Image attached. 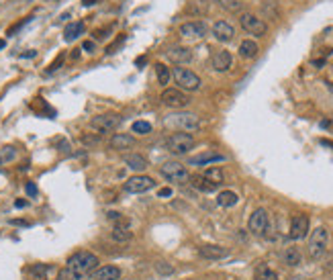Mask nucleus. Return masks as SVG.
Masks as SVG:
<instances>
[{"label":"nucleus","instance_id":"obj_45","mask_svg":"<svg viewBox=\"0 0 333 280\" xmlns=\"http://www.w3.org/2000/svg\"><path fill=\"white\" fill-rule=\"evenodd\" d=\"M82 49H84L86 53H94V49H96V43H94L92 39H88V41H84V43H82Z\"/></svg>","mask_w":333,"mask_h":280},{"label":"nucleus","instance_id":"obj_46","mask_svg":"<svg viewBox=\"0 0 333 280\" xmlns=\"http://www.w3.org/2000/svg\"><path fill=\"white\" fill-rule=\"evenodd\" d=\"M11 225H17V227H31V223L25 221V219H11Z\"/></svg>","mask_w":333,"mask_h":280},{"label":"nucleus","instance_id":"obj_38","mask_svg":"<svg viewBox=\"0 0 333 280\" xmlns=\"http://www.w3.org/2000/svg\"><path fill=\"white\" fill-rule=\"evenodd\" d=\"M155 272L163 274V276H170V274H174V266H170L168 262H157L155 264Z\"/></svg>","mask_w":333,"mask_h":280},{"label":"nucleus","instance_id":"obj_52","mask_svg":"<svg viewBox=\"0 0 333 280\" xmlns=\"http://www.w3.org/2000/svg\"><path fill=\"white\" fill-rule=\"evenodd\" d=\"M323 64H325V60H315V62H313V66H317V68H321Z\"/></svg>","mask_w":333,"mask_h":280},{"label":"nucleus","instance_id":"obj_37","mask_svg":"<svg viewBox=\"0 0 333 280\" xmlns=\"http://www.w3.org/2000/svg\"><path fill=\"white\" fill-rule=\"evenodd\" d=\"M15 155H17V149H15L13 145L3 147V151H0V164H3V162H11V159H15Z\"/></svg>","mask_w":333,"mask_h":280},{"label":"nucleus","instance_id":"obj_4","mask_svg":"<svg viewBox=\"0 0 333 280\" xmlns=\"http://www.w3.org/2000/svg\"><path fill=\"white\" fill-rule=\"evenodd\" d=\"M172 76H174V82L178 84L180 90H188V92H194L200 88V78L188 70V68H182V66H176L172 70Z\"/></svg>","mask_w":333,"mask_h":280},{"label":"nucleus","instance_id":"obj_48","mask_svg":"<svg viewBox=\"0 0 333 280\" xmlns=\"http://www.w3.org/2000/svg\"><path fill=\"white\" fill-rule=\"evenodd\" d=\"M27 205H29V203H27L25 198H17V201H15V207H17V209H25Z\"/></svg>","mask_w":333,"mask_h":280},{"label":"nucleus","instance_id":"obj_42","mask_svg":"<svg viewBox=\"0 0 333 280\" xmlns=\"http://www.w3.org/2000/svg\"><path fill=\"white\" fill-rule=\"evenodd\" d=\"M108 33H110V27L96 29V31H94V39H96V41H102V39H106V37H108Z\"/></svg>","mask_w":333,"mask_h":280},{"label":"nucleus","instance_id":"obj_24","mask_svg":"<svg viewBox=\"0 0 333 280\" xmlns=\"http://www.w3.org/2000/svg\"><path fill=\"white\" fill-rule=\"evenodd\" d=\"M84 31H86V25H84L82 21L70 23V25L66 27V31H64V39H66V41H76L80 35H84Z\"/></svg>","mask_w":333,"mask_h":280},{"label":"nucleus","instance_id":"obj_39","mask_svg":"<svg viewBox=\"0 0 333 280\" xmlns=\"http://www.w3.org/2000/svg\"><path fill=\"white\" fill-rule=\"evenodd\" d=\"M64 58H66V55H64V53H60L58 58H55V62H51V66L45 70V74H53L55 70H60V68H62V64H64Z\"/></svg>","mask_w":333,"mask_h":280},{"label":"nucleus","instance_id":"obj_41","mask_svg":"<svg viewBox=\"0 0 333 280\" xmlns=\"http://www.w3.org/2000/svg\"><path fill=\"white\" fill-rule=\"evenodd\" d=\"M29 21H31V17H27V19H23V21H19L17 25H13V27H9V31H7V35H15V33H17L19 29H23V27H25V25H27Z\"/></svg>","mask_w":333,"mask_h":280},{"label":"nucleus","instance_id":"obj_22","mask_svg":"<svg viewBox=\"0 0 333 280\" xmlns=\"http://www.w3.org/2000/svg\"><path fill=\"white\" fill-rule=\"evenodd\" d=\"M258 51H260V47L252 39H245V41L239 43V55H241L243 60H254L256 55H258Z\"/></svg>","mask_w":333,"mask_h":280},{"label":"nucleus","instance_id":"obj_27","mask_svg":"<svg viewBox=\"0 0 333 280\" xmlns=\"http://www.w3.org/2000/svg\"><path fill=\"white\" fill-rule=\"evenodd\" d=\"M254 280H278V274H276L268 264H260L254 272Z\"/></svg>","mask_w":333,"mask_h":280},{"label":"nucleus","instance_id":"obj_10","mask_svg":"<svg viewBox=\"0 0 333 280\" xmlns=\"http://www.w3.org/2000/svg\"><path fill=\"white\" fill-rule=\"evenodd\" d=\"M239 25L243 31H247L249 35H256V37H264L268 33V25L264 19L252 15V13H241L239 15Z\"/></svg>","mask_w":333,"mask_h":280},{"label":"nucleus","instance_id":"obj_19","mask_svg":"<svg viewBox=\"0 0 333 280\" xmlns=\"http://www.w3.org/2000/svg\"><path fill=\"white\" fill-rule=\"evenodd\" d=\"M108 145L110 149H115V151H123V149H129L135 145V137L129 135V133H115L113 137L108 139Z\"/></svg>","mask_w":333,"mask_h":280},{"label":"nucleus","instance_id":"obj_25","mask_svg":"<svg viewBox=\"0 0 333 280\" xmlns=\"http://www.w3.org/2000/svg\"><path fill=\"white\" fill-rule=\"evenodd\" d=\"M301 260H303V256H301V250H299V248H295V246L284 248V252H282V262H284L286 266H299Z\"/></svg>","mask_w":333,"mask_h":280},{"label":"nucleus","instance_id":"obj_44","mask_svg":"<svg viewBox=\"0 0 333 280\" xmlns=\"http://www.w3.org/2000/svg\"><path fill=\"white\" fill-rule=\"evenodd\" d=\"M82 143H86V145H98L100 143V137H96V135H82Z\"/></svg>","mask_w":333,"mask_h":280},{"label":"nucleus","instance_id":"obj_12","mask_svg":"<svg viewBox=\"0 0 333 280\" xmlns=\"http://www.w3.org/2000/svg\"><path fill=\"white\" fill-rule=\"evenodd\" d=\"M309 225L311 221L307 215H295L290 219V229H288V237L293 242H299V239H305L307 233H309Z\"/></svg>","mask_w":333,"mask_h":280},{"label":"nucleus","instance_id":"obj_43","mask_svg":"<svg viewBox=\"0 0 333 280\" xmlns=\"http://www.w3.org/2000/svg\"><path fill=\"white\" fill-rule=\"evenodd\" d=\"M25 192H27V196H31V198H35V196L39 194V190H37L35 182H27V184H25Z\"/></svg>","mask_w":333,"mask_h":280},{"label":"nucleus","instance_id":"obj_14","mask_svg":"<svg viewBox=\"0 0 333 280\" xmlns=\"http://www.w3.org/2000/svg\"><path fill=\"white\" fill-rule=\"evenodd\" d=\"M231 64H233V55L227 49H217L211 58V66L215 72H227L231 70Z\"/></svg>","mask_w":333,"mask_h":280},{"label":"nucleus","instance_id":"obj_18","mask_svg":"<svg viewBox=\"0 0 333 280\" xmlns=\"http://www.w3.org/2000/svg\"><path fill=\"white\" fill-rule=\"evenodd\" d=\"M198 254H200V258H204V260H223V258L229 256V252H227L223 246H213V244L200 246V248H198Z\"/></svg>","mask_w":333,"mask_h":280},{"label":"nucleus","instance_id":"obj_6","mask_svg":"<svg viewBox=\"0 0 333 280\" xmlns=\"http://www.w3.org/2000/svg\"><path fill=\"white\" fill-rule=\"evenodd\" d=\"M121 115H117V113H106V115H96V117H92V121H90V127L98 133V135H104V133H113L119 125H121Z\"/></svg>","mask_w":333,"mask_h":280},{"label":"nucleus","instance_id":"obj_35","mask_svg":"<svg viewBox=\"0 0 333 280\" xmlns=\"http://www.w3.org/2000/svg\"><path fill=\"white\" fill-rule=\"evenodd\" d=\"M58 280H88V278L78 274V272H74V270H70V268H62L58 272Z\"/></svg>","mask_w":333,"mask_h":280},{"label":"nucleus","instance_id":"obj_11","mask_svg":"<svg viewBox=\"0 0 333 280\" xmlns=\"http://www.w3.org/2000/svg\"><path fill=\"white\" fill-rule=\"evenodd\" d=\"M153 186H155V180L145 174H137V176H131L125 180V192H129V194H143V192L151 190Z\"/></svg>","mask_w":333,"mask_h":280},{"label":"nucleus","instance_id":"obj_26","mask_svg":"<svg viewBox=\"0 0 333 280\" xmlns=\"http://www.w3.org/2000/svg\"><path fill=\"white\" fill-rule=\"evenodd\" d=\"M237 203H239V196L233 190H223V192H219V196H217V205L223 207V209H231Z\"/></svg>","mask_w":333,"mask_h":280},{"label":"nucleus","instance_id":"obj_23","mask_svg":"<svg viewBox=\"0 0 333 280\" xmlns=\"http://www.w3.org/2000/svg\"><path fill=\"white\" fill-rule=\"evenodd\" d=\"M125 164L131 168V170H135V172H143L145 168L149 166L147 159L141 153H129V155H125Z\"/></svg>","mask_w":333,"mask_h":280},{"label":"nucleus","instance_id":"obj_20","mask_svg":"<svg viewBox=\"0 0 333 280\" xmlns=\"http://www.w3.org/2000/svg\"><path fill=\"white\" fill-rule=\"evenodd\" d=\"M190 184L198 190V192H204V194H211V192H215L221 184H215V182H211L206 176H202V174H196V176H190Z\"/></svg>","mask_w":333,"mask_h":280},{"label":"nucleus","instance_id":"obj_17","mask_svg":"<svg viewBox=\"0 0 333 280\" xmlns=\"http://www.w3.org/2000/svg\"><path fill=\"white\" fill-rule=\"evenodd\" d=\"M227 157L219 151H202L198 155H192L188 159L190 166H211V164H219V162H225Z\"/></svg>","mask_w":333,"mask_h":280},{"label":"nucleus","instance_id":"obj_5","mask_svg":"<svg viewBox=\"0 0 333 280\" xmlns=\"http://www.w3.org/2000/svg\"><path fill=\"white\" fill-rule=\"evenodd\" d=\"M159 174L170 180V182H178V184H184L190 180V174L186 170V166H182L180 162H165L161 168H159Z\"/></svg>","mask_w":333,"mask_h":280},{"label":"nucleus","instance_id":"obj_16","mask_svg":"<svg viewBox=\"0 0 333 280\" xmlns=\"http://www.w3.org/2000/svg\"><path fill=\"white\" fill-rule=\"evenodd\" d=\"M165 55H168V60H170L172 64H176V66H182V64L192 62V51H190L188 47H182V45L170 47Z\"/></svg>","mask_w":333,"mask_h":280},{"label":"nucleus","instance_id":"obj_21","mask_svg":"<svg viewBox=\"0 0 333 280\" xmlns=\"http://www.w3.org/2000/svg\"><path fill=\"white\" fill-rule=\"evenodd\" d=\"M92 278L94 280H119L121 278V268L110 266V264L108 266H100V268L94 270Z\"/></svg>","mask_w":333,"mask_h":280},{"label":"nucleus","instance_id":"obj_9","mask_svg":"<svg viewBox=\"0 0 333 280\" xmlns=\"http://www.w3.org/2000/svg\"><path fill=\"white\" fill-rule=\"evenodd\" d=\"M270 227V217H268V211L266 209H256L247 221V229L252 235L256 237H264L266 231Z\"/></svg>","mask_w":333,"mask_h":280},{"label":"nucleus","instance_id":"obj_28","mask_svg":"<svg viewBox=\"0 0 333 280\" xmlns=\"http://www.w3.org/2000/svg\"><path fill=\"white\" fill-rule=\"evenodd\" d=\"M110 239L117 242V244H125V242L133 239V233L125 227H113V231H110Z\"/></svg>","mask_w":333,"mask_h":280},{"label":"nucleus","instance_id":"obj_53","mask_svg":"<svg viewBox=\"0 0 333 280\" xmlns=\"http://www.w3.org/2000/svg\"><path fill=\"white\" fill-rule=\"evenodd\" d=\"M321 145H329V147H333V141H329V139H321Z\"/></svg>","mask_w":333,"mask_h":280},{"label":"nucleus","instance_id":"obj_31","mask_svg":"<svg viewBox=\"0 0 333 280\" xmlns=\"http://www.w3.org/2000/svg\"><path fill=\"white\" fill-rule=\"evenodd\" d=\"M211 3H215L217 7H221L223 11H229V13H239L243 9L239 0H211Z\"/></svg>","mask_w":333,"mask_h":280},{"label":"nucleus","instance_id":"obj_36","mask_svg":"<svg viewBox=\"0 0 333 280\" xmlns=\"http://www.w3.org/2000/svg\"><path fill=\"white\" fill-rule=\"evenodd\" d=\"M131 131L137 133V135H149L151 133V123H147V121H135L131 125Z\"/></svg>","mask_w":333,"mask_h":280},{"label":"nucleus","instance_id":"obj_2","mask_svg":"<svg viewBox=\"0 0 333 280\" xmlns=\"http://www.w3.org/2000/svg\"><path fill=\"white\" fill-rule=\"evenodd\" d=\"M327 244H329V231L325 227H315L311 231V237H309V256L311 260H321L327 252Z\"/></svg>","mask_w":333,"mask_h":280},{"label":"nucleus","instance_id":"obj_29","mask_svg":"<svg viewBox=\"0 0 333 280\" xmlns=\"http://www.w3.org/2000/svg\"><path fill=\"white\" fill-rule=\"evenodd\" d=\"M47 272H49L47 264H33L29 268V278L31 280H47Z\"/></svg>","mask_w":333,"mask_h":280},{"label":"nucleus","instance_id":"obj_15","mask_svg":"<svg viewBox=\"0 0 333 280\" xmlns=\"http://www.w3.org/2000/svg\"><path fill=\"white\" fill-rule=\"evenodd\" d=\"M213 35H215V39L221 41V43H229V41L235 39V29H233V25L227 23V21H217V23L213 25Z\"/></svg>","mask_w":333,"mask_h":280},{"label":"nucleus","instance_id":"obj_51","mask_svg":"<svg viewBox=\"0 0 333 280\" xmlns=\"http://www.w3.org/2000/svg\"><path fill=\"white\" fill-rule=\"evenodd\" d=\"M80 58V49H74L72 51V60H78Z\"/></svg>","mask_w":333,"mask_h":280},{"label":"nucleus","instance_id":"obj_8","mask_svg":"<svg viewBox=\"0 0 333 280\" xmlns=\"http://www.w3.org/2000/svg\"><path fill=\"white\" fill-rule=\"evenodd\" d=\"M159 100H161L163 106H168V108H184V106L190 104V96L180 88H165L161 92Z\"/></svg>","mask_w":333,"mask_h":280},{"label":"nucleus","instance_id":"obj_13","mask_svg":"<svg viewBox=\"0 0 333 280\" xmlns=\"http://www.w3.org/2000/svg\"><path fill=\"white\" fill-rule=\"evenodd\" d=\"M180 35L186 39H202L209 35V25L204 21H188L180 25Z\"/></svg>","mask_w":333,"mask_h":280},{"label":"nucleus","instance_id":"obj_30","mask_svg":"<svg viewBox=\"0 0 333 280\" xmlns=\"http://www.w3.org/2000/svg\"><path fill=\"white\" fill-rule=\"evenodd\" d=\"M186 13L188 15H194V17H202L209 13V3H202V0H194L186 7Z\"/></svg>","mask_w":333,"mask_h":280},{"label":"nucleus","instance_id":"obj_50","mask_svg":"<svg viewBox=\"0 0 333 280\" xmlns=\"http://www.w3.org/2000/svg\"><path fill=\"white\" fill-rule=\"evenodd\" d=\"M35 55H37V51H29V53H23L21 58H35Z\"/></svg>","mask_w":333,"mask_h":280},{"label":"nucleus","instance_id":"obj_33","mask_svg":"<svg viewBox=\"0 0 333 280\" xmlns=\"http://www.w3.org/2000/svg\"><path fill=\"white\" fill-rule=\"evenodd\" d=\"M262 11H264V15L270 17V19H278V17H280L278 5H276L274 0H266V3H262Z\"/></svg>","mask_w":333,"mask_h":280},{"label":"nucleus","instance_id":"obj_40","mask_svg":"<svg viewBox=\"0 0 333 280\" xmlns=\"http://www.w3.org/2000/svg\"><path fill=\"white\" fill-rule=\"evenodd\" d=\"M123 41H125V35H119L113 43H110V45L106 47V53H117V49L121 47V43H123Z\"/></svg>","mask_w":333,"mask_h":280},{"label":"nucleus","instance_id":"obj_1","mask_svg":"<svg viewBox=\"0 0 333 280\" xmlns=\"http://www.w3.org/2000/svg\"><path fill=\"white\" fill-rule=\"evenodd\" d=\"M66 268H70V270H74V272H78V274H82L86 278H92L94 270L98 268V256L92 254V252H86V250L76 252V254H72L68 258Z\"/></svg>","mask_w":333,"mask_h":280},{"label":"nucleus","instance_id":"obj_47","mask_svg":"<svg viewBox=\"0 0 333 280\" xmlns=\"http://www.w3.org/2000/svg\"><path fill=\"white\" fill-rule=\"evenodd\" d=\"M157 196H161V198L172 196V188H159V190H157Z\"/></svg>","mask_w":333,"mask_h":280},{"label":"nucleus","instance_id":"obj_49","mask_svg":"<svg viewBox=\"0 0 333 280\" xmlns=\"http://www.w3.org/2000/svg\"><path fill=\"white\" fill-rule=\"evenodd\" d=\"M92 5H98V0H82V7H92Z\"/></svg>","mask_w":333,"mask_h":280},{"label":"nucleus","instance_id":"obj_7","mask_svg":"<svg viewBox=\"0 0 333 280\" xmlns=\"http://www.w3.org/2000/svg\"><path fill=\"white\" fill-rule=\"evenodd\" d=\"M165 125L178 127V129L190 133V131H196L200 127V119L192 113H174V115H170L168 119H165Z\"/></svg>","mask_w":333,"mask_h":280},{"label":"nucleus","instance_id":"obj_3","mask_svg":"<svg viewBox=\"0 0 333 280\" xmlns=\"http://www.w3.org/2000/svg\"><path fill=\"white\" fill-rule=\"evenodd\" d=\"M165 147H168L170 153L174 155H184L194 147V135L192 133H172L168 139H165Z\"/></svg>","mask_w":333,"mask_h":280},{"label":"nucleus","instance_id":"obj_32","mask_svg":"<svg viewBox=\"0 0 333 280\" xmlns=\"http://www.w3.org/2000/svg\"><path fill=\"white\" fill-rule=\"evenodd\" d=\"M155 76H157V82H159L161 86H165V84H170L172 72H170V68H168V66L157 64V66H155Z\"/></svg>","mask_w":333,"mask_h":280},{"label":"nucleus","instance_id":"obj_54","mask_svg":"<svg viewBox=\"0 0 333 280\" xmlns=\"http://www.w3.org/2000/svg\"><path fill=\"white\" fill-rule=\"evenodd\" d=\"M7 47V41L5 39H0V49H5Z\"/></svg>","mask_w":333,"mask_h":280},{"label":"nucleus","instance_id":"obj_34","mask_svg":"<svg viewBox=\"0 0 333 280\" xmlns=\"http://www.w3.org/2000/svg\"><path fill=\"white\" fill-rule=\"evenodd\" d=\"M202 176H206L211 182H215V184H223V180H225V174H223V170L221 168H209V170L202 174Z\"/></svg>","mask_w":333,"mask_h":280}]
</instances>
